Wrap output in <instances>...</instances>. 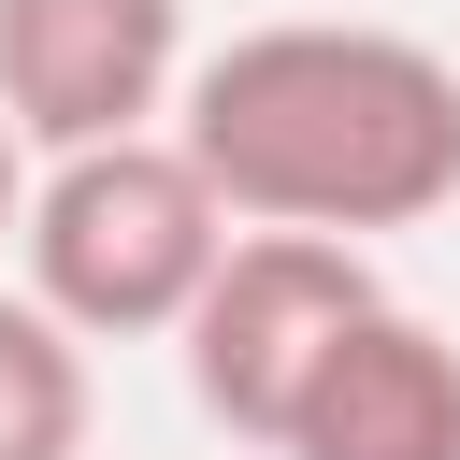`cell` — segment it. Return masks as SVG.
<instances>
[{
  "mask_svg": "<svg viewBox=\"0 0 460 460\" xmlns=\"http://www.w3.org/2000/svg\"><path fill=\"white\" fill-rule=\"evenodd\" d=\"M172 144L230 230H417L460 201V58L374 14H273L172 72Z\"/></svg>",
  "mask_w": 460,
  "mask_h": 460,
  "instance_id": "6da1fadb",
  "label": "cell"
},
{
  "mask_svg": "<svg viewBox=\"0 0 460 460\" xmlns=\"http://www.w3.org/2000/svg\"><path fill=\"white\" fill-rule=\"evenodd\" d=\"M230 244V201L187 172L172 129H115V144H72L29 172L14 201V259H29V302L72 331V345H144L187 316V288L216 273Z\"/></svg>",
  "mask_w": 460,
  "mask_h": 460,
  "instance_id": "7a4b0ae2",
  "label": "cell"
},
{
  "mask_svg": "<svg viewBox=\"0 0 460 460\" xmlns=\"http://www.w3.org/2000/svg\"><path fill=\"white\" fill-rule=\"evenodd\" d=\"M374 288H388V273H374L359 244H331V230H230V244H216V273L187 288V316H172L201 417H216V431H244V446H273L288 388L316 374V345H331Z\"/></svg>",
  "mask_w": 460,
  "mask_h": 460,
  "instance_id": "3957f363",
  "label": "cell"
},
{
  "mask_svg": "<svg viewBox=\"0 0 460 460\" xmlns=\"http://www.w3.org/2000/svg\"><path fill=\"white\" fill-rule=\"evenodd\" d=\"M187 72V0H0V129L29 158L158 129Z\"/></svg>",
  "mask_w": 460,
  "mask_h": 460,
  "instance_id": "277c9868",
  "label": "cell"
},
{
  "mask_svg": "<svg viewBox=\"0 0 460 460\" xmlns=\"http://www.w3.org/2000/svg\"><path fill=\"white\" fill-rule=\"evenodd\" d=\"M273 460H460V345L417 302H359L273 417Z\"/></svg>",
  "mask_w": 460,
  "mask_h": 460,
  "instance_id": "5b68a950",
  "label": "cell"
},
{
  "mask_svg": "<svg viewBox=\"0 0 460 460\" xmlns=\"http://www.w3.org/2000/svg\"><path fill=\"white\" fill-rule=\"evenodd\" d=\"M86 417H101L86 345L29 288H0V460H86Z\"/></svg>",
  "mask_w": 460,
  "mask_h": 460,
  "instance_id": "8992f818",
  "label": "cell"
},
{
  "mask_svg": "<svg viewBox=\"0 0 460 460\" xmlns=\"http://www.w3.org/2000/svg\"><path fill=\"white\" fill-rule=\"evenodd\" d=\"M14 201H29V144L0 129V244H14Z\"/></svg>",
  "mask_w": 460,
  "mask_h": 460,
  "instance_id": "52a82bcc",
  "label": "cell"
}]
</instances>
